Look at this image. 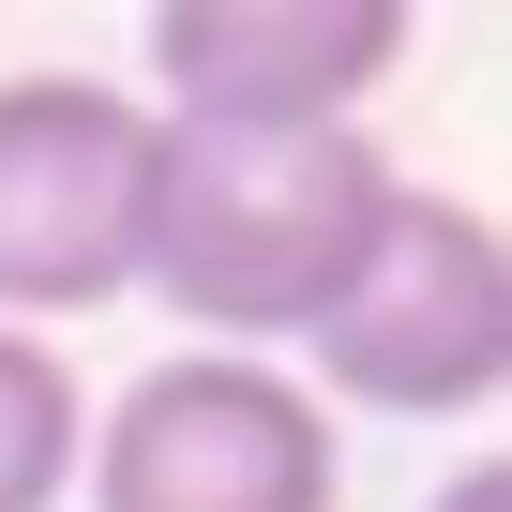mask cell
I'll list each match as a JSON object with an SVG mask.
<instances>
[{
  "mask_svg": "<svg viewBox=\"0 0 512 512\" xmlns=\"http://www.w3.org/2000/svg\"><path fill=\"white\" fill-rule=\"evenodd\" d=\"M407 166H377L362 121L332 136H166V181H151V272L136 302H166L181 332L272 362L332 317V287L362 272V241L392 211Z\"/></svg>",
  "mask_w": 512,
  "mask_h": 512,
  "instance_id": "1",
  "label": "cell"
},
{
  "mask_svg": "<svg viewBox=\"0 0 512 512\" xmlns=\"http://www.w3.org/2000/svg\"><path fill=\"white\" fill-rule=\"evenodd\" d=\"M287 377L317 407H362V422H497V392H512V241H497V211L392 181L362 272L332 287V317L302 332Z\"/></svg>",
  "mask_w": 512,
  "mask_h": 512,
  "instance_id": "2",
  "label": "cell"
},
{
  "mask_svg": "<svg viewBox=\"0 0 512 512\" xmlns=\"http://www.w3.org/2000/svg\"><path fill=\"white\" fill-rule=\"evenodd\" d=\"M91 512H347V422L241 347H166L91 407Z\"/></svg>",
  "mask_w": 512,
  "mask_h": 512,
  "instance_id": "3",
  "label": "cell"
},
{
  "mask_svg": "<svg viewBox=\"0 0 512 512\" xmlns=\"http://www.w3.org/2000/svg\"><path fill=\"white\" fill-rule=\"evenodd\" d=\"M166 121L106 76H0V332L106 317L151 272Z\"/></svg>",
  "mask_w": 512,
  "mask_h": 512,
  "instance_id": "4",
  "label": "cell"
},
{
  "mask_svg": "<svg viewBox=\"0 0 512 512\" xmlns=\"http://www.w3.org/2000/svg\"><path fill=\"white\" fill-rule=\"evenodd\" d=\"M422 46L407 0H166L151 16V121L166 136H332Z\"/></svg>",
  "mask_w": 512,
  "mask_h": 512,
  "instance_id": "5",
  "label": "cell"
},
{
  "mask_svg": "<svg viewBox=\"0 0 512 512\" xmlns=\"http://www.w3.org/2000/svg\"><path fill=\"white\" fill-rule=\"evenodd\" d=\"M76 452H91V392L46 332H0V512H76Z\"/></svg>",
  "mask_w": 512,
  "mask_h": 512,
  "instance_id": "6",
  "label": "cell"
},
{
  "mask_svg": "<svg viewBox=\"0 0 512 512\" xmlns=\"http://www.w3.org/2000/svg\"><path fill=\"white\" fill-rule=\"evenodd\" d=\"M422 512H512V467H497V452H467V467H452Z\"/></svg>",
  "mask_w": 512,
  "mask_h": 512,
  "instance_id": "7",
  "label": "cell"
}]
</instances>
